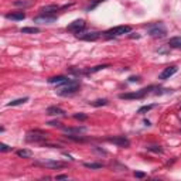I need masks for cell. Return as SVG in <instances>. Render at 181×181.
<instances>
[{
  "label": "cell",
  "instance_id": "2e32d148",
  "mask_svg": "<svg viewBox=\"0 0 181 181\" xmlns=\"http://www.w3.org/2000/svg\"><path fill=\"white\" fill-rule=\"evenodd\" d=\"M60 10V7L57 6V4H50V6H44L40 9V11H41V14H52L54 11H58Z\"/></svg>",
  "mask_w": 181,
  "mask_h": 181
},
{
  "label": "cell",
  "instance_id": "7c38bea8",
  "mask_svg": "<svg viewBox=\"0 0 181 181\" xmlns=\"http://www.w3.org/2000/svg\"><path fill=\"white\" fill-rule=\"evenodd\" d=\"M47 115H50V116H65V111L58 108V106H50V108H47Z\"/></svg>",
  "mask_w": 181,
  "mask_h": 181
},
{
  "label": "cell",
  "instance_id": "4316f807",
  "mask_svg": "<svg viewBox=\"0 0 181 181\" xmlns=\"http://www.w3.org/2000/svg\"><path fill=\"white\" fill-rule=\"evenodd\" d=\"M147 150H149V152H153V153H160V154L163 153V149L160 146H150V147H147Z\"/></svg>",
  "mask_w": 181,
  "mask_h": 181
},
{
  "label": "cell",
  "instance_id": "9a60e30c",
  "mask_svg": "<svg viewBox=\"0 0 181 181\" xmlns=\"http://www.w3.org/2000/svg\"><path fill=\"white\" fill-rule=\"evenodd\" d=\"M88 130L86 127H65L64 132L67 134H81V133H85Z\"/></svg>",
  "mask_w": 181,
  "mask_h": 181
},
{
  "label": "cell",
  "instance_id": "cb8c5ba5",
  "mask_svg": "<svg viewBox=\"0 0 181 181\" xmlns=\"http://www.w3.org/2000/svg\"><path fill=\"white\" fill-rule=\"evenodd\" d=\"M108 67H109V65H98V67H93V68L86 70V74H95V72H98V71L105 70V68H108Z\"/></svg>",
  "mask_w": 181,
  "mask_h": 181
},
{
  "label": "cell",
  "instance_id": "4dcf8cb0",
  "mask_svg": "<svg viewBox=\"0 0 181 181\" xmlns=\"http://www.w3.org/2000/svg\"><path fill=\"white\" fill-rule=\"evenodd\" d=\"M47 124H50V126H54V127H61V123L58 120H51V122H48Z\"/></svg>",
  "mask_w": 181,
  "mask_h": 181
},
{
  "label": "cell",
  "instance_id": "7402d4cb",
  "mask_svg": "<svg viewBox=\"0 0 181 181\" xmlns=\"http://www.w3.org/2000/svg\"><path fill=\"white\" fill-rule=\"evenodd\" d=\"M17 156H19V157H23V159H30V157L33 156V153L30 152V150L23 149V150H17Z\"/></svg>",
  "mask_w": 181,
  "mask_h": 181
},
{
  "label": "cell",
  "instance_id": "d4e9b609",
  "mask_svg": "<svg viewBox=\"0 0 181 181\" xmlns=\"http://www.w3.org/2000/svg\"><path fill=\"white\" fill-rule=\"evenodd\" d=\"M157 105H146V106H142V108L137 111V113H140V115H143V113H146V112H149V111H152V109H154Z\"/></svg>",
  "mask_w": 181,
  "mask_h": 181
},
{
  "label": "cell",
  "instance_id": "484cf974",
  "mask_svg": "<svg viewBox=\"0 0 181 181\" xmlns=\"http://www.w3.org/2000/svg\"><path fill=\"white\" fill-rule=\"evenodd\" d=\"M102 2H105V0H93L92 3H91L88 7H86V11H91V10H93L96 6H98V4H101Z\"/></svg>",
  "mask_w": 181,
  "mask_h": 181
},
{
  "label": "cell",
  "instance_id": "f1b7e54d",
  "mask_svg": "<svg viewBox=\"0 0 181 181\" xmlns=\"http://www.w3.org/2000/svg\"><path fill=\"white\" fill-rule=\"evenodd\" d=\"M0 150H2V152H10V150H11V147L7 146V144H4V143H2V144H0Z\"/></svg>",
  "mask_w": 181,
  "mask_h": 181
},
{
  "label": "cell",
  "instance_id": "5bb4252c",
  "mask_svg": "<svg viewBox=\"0 0 181 181\" xmlns=\"http://www.w3.org/2000/svg\"><path fill=\"white\" fill-rule=\"evenodd\" d=\"M7 20H14V21H20V20L25 19V13L24 11H16V13H9L6 14Z\"/></svg>",
  "mask_w": 181,
  "mask_h": 181
},
{
  "label": "cell",
  "instance_id": "4fadbf2b",
  "mask_svg": "<svg viewBox=\"0 0 181 181\" xmlns=\"http://www.w3.org/2000/svg\"><path fill=\"white\" fill-rule=\"evenodd\" d=\"M71 79H68L67 76L64 75H58V76H52V78H48V82L50 84H57V85H64V84L70 82Z\"/></svg>",
  "mask_w": 181,
  "mask_h": 181
},
{
  "label": "cell",
  "instance_id": "f546056e",
  "mask_svg": "<svg viewBox=\"0 0 181 181\" xmlns=\"http://www.w3.org/2000/svg\"><path fill=\"white\" fill-rule=\"evenodd\" d=\"M134 177H136V178H144V177H146V173H143V171H134Z\"/></svg>",
  "mask_w": 181,
  "mask_h": 181
},
{
  "label": "cell",
  "instance_id": "52a82bcc",
  "mask_svg": "<svg viewBox=\"0 0 181 181\" xmlns=\"http://www.w3.org/2000/svg\"><path fill=\"white\" fill-rule=\"evenodd\" d=\"M34 23H40V24H51V23L57 21V16L55 14H41L33 19Z\"/></svg>",
  "mask_w": 181,
  "mask_h": 181
},
{
  "label": "cell",
  "instance_id": "d6986e66",
  "mask_svg": "<svg viewBox=\"0 0 181 181\" xmlns=\"http://www.w3.org/2000/svg\"><path fill=\"white\" fill-rule=\"evenodd\" d=\"M84 165H85L86 169H91V170H99V169H103L105 167L102 163H85Z\"/></svg>",
  "mask_w": 181,
  "mask_h": 181
},
{
  "label": "cell",
  "instance_id": "9c48e42d",
  "mask_svg": "<svg viewBox=\"0 0 181 181\" xmlns=\"http://www.w3.org/2000/svg\"><path fill=\"white\" fill-rule=\"evenodd\" d=\"M99 37H101V33H96V31L79 33V34H76V38L84 40V41H95V40H98Z\"/></svg>",
  "mask_w": 181,
  "mask_h": 181
},
{
  "label": "cell",
  "instance_id": "ba28073f",
  "mask_svg": "<svg viewBox=\"0 0 181 181\" xmlns=\"http://www.w3.org/2000/svg\"><path fill=\"white\" fill-rule=\"evenodd\" d=\"M84 29H85V21H84V20H75V21H72L67 27L68 31H72V33H75V34H79Z\"/></svg>",
  "mask_w": 181,
  "mask_h": 181
},
{
  "label": "cell",
  "instance_id": "ac0fdd59",
  "mask_svg": "<svg viewBox=\"0 0 181 181\" xmlns=\"http://www.w3.org/2000/svg\"><path fill=\"white\" fill-rule=\"evenodd\" d=\"M33 4V0H16L14 6L17 7H30Z\"/></svg>",
  "mask_w": 181,
  "mask_h": 181
},
{
  "label": "cell",
  "instance_id": "8992f818",
  "mask_svg": "<svg viewBox=\"0 0 181 181\" xmlns=\"http://www.w3.org/2000/svg\"><path fill=\"white\" fill-rule=\"evenodd\" d=\"M109 143H113L119 147H129L130 146V140L124 136H116V137H108L106 139Z\"/></svg>",
  "mask_w": 181,
  "mask_h": 181
},
{
  "label": "cell",
  "instance_id": "83f0119b",
  "mask_svg": "<svg viewBox=\"0 0 181 181\" xmlns=\"http://www.w3.org/2000/svg\"><path fill=\"white\" fill-rule=\"evenodd\" d=\"M74 118H75L76 120H86V118H88V116H86V115H84V113H75V115H74Z\"/></svg>",
  "mask_w": 181,
  "mask_h": 181
},
{
  "label": "cell",
  "instance_id": "e0dca14e",
  "mask_svg": "<svg viewBox=\"0 0 181 181\" xmlns=\"http://www.w3.org/2000/svg\"><path fill=\"white\" fill-rule=\"evenodd\" d=\"M169 47L171 48H181V37H173L169 40Z\"/></svg>",
  "mask_w": 181,
  "mask_h": 181
},
{
  "label": "cell",
  "instance_id": "277c9868",
  "mask_svg": "<svg viewBox=\"0 0 181 181\" xmlns=\"http://www.w3.org/2000/svg\"><path fill=\"white\" fill-rule=\"evenodd\" d=\"M154 86H149V88H144V89H140L137 92H132V93H120L119 98L120 99H143L144 96L149 93L150 89H153Z\"/></svg>",
  "mask_w": 181,
  "mask_h": 181
},
{
  "label": "cell",
  "instance_id": "44dd1931",
  "mask_svg": "<svg viewBox=\"0 0 181 181\" xmlns=\"http://www.w3.org/2000/svg\"><path fill=\"white\" fill-rule=\"evenodd\" d=\"M29 101V98L27 96H24V98H20V99H16V101H11L7 103V106H17V105H23V103H25V102Z\"/></svg>",
  "mask_w": 181,
  "mask_h": 181
},
{
  "label": "cell",
  "instance_id": "ffe728a7",
  "mask_svg": "<svg viewBox=\"0 0 181 181\" xmlns=\"http://www.w3.org/2000/svg\"><path fill=\"white\" fill-rule=\"evenodd\" d=\"M20 31L23 34H35V33H40V29H37V27H23Z\"/></svg>",
  "mask_w": 181,
  "mask_h": 181
},
{
  "label": "cell",
  "instance_id": "5b68a950",
  "mask_svg": "<svg viewBox=\"0 0 181 181\" xmlns=\"http://www.w3.org/2000/svg\"><path fill=\"white\" fill-rule=\"evenodd\" d=\"M25 140L27 142H44L47 140V133L43 130H31L27 133Z\"/></svg>",
  "mask_w": 181,
  "mask_h": 181
},
{
  "label": "cell",
  "instance_id": "3957f363",
  "mask_svg": "<svg viewBox=\"0 0 181 181\" xmlns=\"http://www.w3.org/2000/svg\"><path fill=\"white\" fill-rule=\"evenodd\" d=\"M147 33H149V35H152V37H154V38H159V37L161 38V37H164V35L167 34V29L164 27L163 23H157V24L149 27Z\"/></svg>",
  "mask_w": 181,
  "mask_h": 181
},
{
  "label": "cell",
  "instance_id": "6da1fadb",
  "mask_svg": "<svg viewBox=\"0 0 181 181\" xmlns=\"http://www.w3.org/2000/svg\"><path fill=\"white\" fill-rule=\"evenodd\" d=\"M78 89H79V82L71 79L70 82L64 84L60 88H57L55 93H57L58 96H64V98H65V96H71V95H74V93H76Z\"/></svg>",
  "mask_w": 181,
  "mask_h": 181
},
{
  "label": "cell",
  "instance_id": "30bf717a",
  "mask_svg": "<svg viewBox=\"0 0 181 181\" xmlns=\"http://www.w3.org/2000/svg\"><path fill=\"white\" fill-rule=\"evenodd\" d=\"M37 164L43 165V167H48V169H64V167H67V164L62 161H51V160H47V161H40L37 163Z\"/></svg>",
  "mask_w": 181,
  "mask_h": 181
},
{
  "label": "cell",
  "instance_id": "7a4b0ae2",
  "mask_svg": "<svg viewBox=\"0 0 181 181\" xmlns=\"http://www.w3.org/2000/svg\"><path fill=\"white\" fill-rule=\"evenodd\" d=\"M132 31V27L130 25H118V27H113V29H109L108 31H105L106 38H112V37H119V35H124L127 33Z\"/></svg>",
  "mask_w": 181,
  "mask_h": 181
},
{
  "label": "cell",
  "instance_id": "603a6c76",
  "mask_svg": "<svg viewBox=\"0 0 181 181\" xmlns=\"http://www.w3.org/2000/svg\"><path fill=\"white\" fill-rule=\"evenodd\" d=\"M91 105L95 106V108H99V106H105V105H108V101H106V99H96V101L91 102Z\"/></svg>",
  "mask_w": 181,
  "mask_h": 181
},
{
  "label": "cell",
  "instance_id": "8fae6325",
  "mask_svg": "<svg viewBox=\"0 0 181 181\" xmlns=\"http://www.w3.org/2000/svg\"><path fill=\"white\" fill-rule=\"evenodd\" d=\"M177 72V67H169V68H165L164 71H163L161 74H160L159 75V78L160 79H169V78H171L173 75H174V74Z\"/></svg>",
  "mask_w": 181,
  "mask_h": 181
},
{
  "label": "cell",
  "instance_id": "1f68e13d",
  "mask_svg": "<svg viewBox=\"0 0 181 181\" xmlns=\"http://www.w3.org/2000/svg\"><path fill=\"white\" fill-rule=\"evenodd\" d=\"M129 81H130V82H139L140 78H139V76H130V78H129Z\"/></svg>",
  "mask_w": 181,
  "mask_h": 181
},
{
  "label": "cell",
  "instance_id": "d6a6232c",
  "mask_svg": "<svg viewBox=\"0 0 181 181\" xmlns=\"http://www.w3.org/2000/svg\"><path fill=\"white\" fill-rule=\"evenodd\" d=\"M55 178H57V180H67L68 175H65V174H60V175H57Z\"/></svg>",
  "mask_w": 181,
  "mask_h": 181
}]
</instances>
